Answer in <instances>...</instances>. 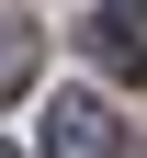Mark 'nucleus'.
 Instances as JSON below:
<instances>
[{"instance_id":"20e7f679","label":"nucleus","mask_w":147,"mask_h":158,"mask_svg":"<svg viewBox=\"0 0 147 158\" xmlns=\"http://www.w3.org/2000/svg\"><path fill=\"white\" fill-rule=\"evenodd\" d=\"M113 11H136V0H113Z\"/></svg>"},{"instance_id":"f03ea898","label":"nucleus","mask_w":147,"mask_h":158,"mask_svg":"<svg viewBox=\"0 0 147 158\" xmlns=\"http://www.w3.org/2000/svg\"><path fill=\"white\" fill-rule=\"evenodd\" d=\"M34 68H45V34H34L23 11H0V102H23V90H34Z\"/></svg>"},{"instance_id":"39448f33","label":"nucleus","mask_w":147,"mask_h":158,"mask_svg":"<svg viewBox=\"0 0 147 158\" xmlns=\"http://www.w3.org/2000/svg\"><path fill=\"white\" fill-rule=\"evenodd\" d=\"M0 158H11V147H0Z\"/></svg>"},{"instance_id":"f257e3e1","label":"nucleus","mask_w":147,"mask_h":158,"mask_svg":"<svg viewBox=\"0 0 147 158\" xmlns=\"http://www.w3.org/2000/svg\"><path fill=\"white\" fill-rule=\"evenodd\" d=\"M45 158H124V113L102 90H57L45 102Z\"/></svg>"},{"instance_id":"7ed1b4c3","label":"nucleus","mask_w":147,"mask_h":158,"mask_svg":"<svg viewBox=\"0 0 147 158\" xmlns=\"http://www.w3.org/2000/svg\"><path fill=\"white\" fill-rule=\"evenodd\" d=\"M79 45H91V56H102L113 79H147V45L124 34V11H102V23H79Z\"/></svg>"}]
</instances>
